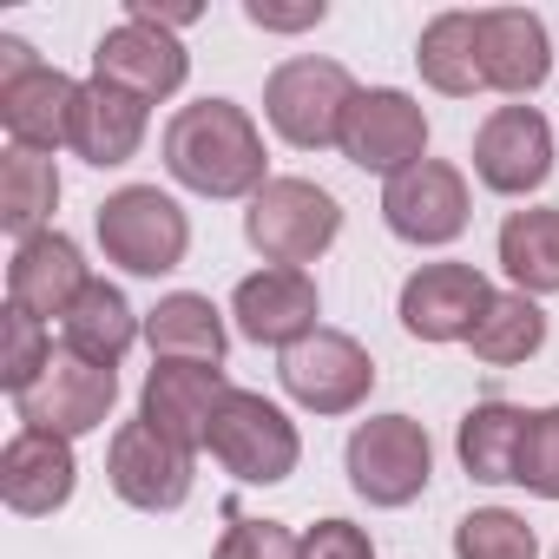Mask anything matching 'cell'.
<instances>
[{
	"mask_svg": "<svg viewBox=\"0 0 559 559\" xmlns=\"http://www.w3.org/2000/svg\"><path fill=\"white\" fill-rule=\"evenodd\" d=\"M263 165V132L237 99H198L165 126V171L198 198H257Z\"/></svg>",
	"mask_w": 559,
	"mask_h": 559,
	"instance_id": "1",
	"label": "cell"
},
{
	"mask_svg": "<svg viewBox=\"0 0 559 559\" xmlns=\"http://www.w3.org/2000/svg\"><path fill=\"white\" fill-rule=\"evenodd\" d=\"M356 106V80L343 60H284L270 80H263V119L270 132L297 145V152H323V145H343V119Z\"/></svg>",
	"mask_w": 559,
	"mask_h": 559,
	"instance_id": "2",
	"label": "cell"
},
{
	"mask_svg": "<svg viewBox=\"0 0 559 559\" xmlns=\"http://www.w3.org/2000/svg\"><path fill=\"white\" fill-rule=\"evenodd\" d=\"M336 230H343V204H336L323 185H310V178H270V185L250 198V211H243L250 250H257L263 263H284V270L317 263V257L336 243Z\"/></svg>",
	"mask_w": 559,
	"mask_h": 559,
	"instance_id": "3",
	"label": "cell"
},
{
	"mask_svg": "<svg viewBox=\"0 0 559 559\" xmlns=\"http://www.w3.org/2000/svg\"><path fill=\"white\" fill-rule=\"evenodd\" d=\"M93 230H99L106 263H119V270H132V276H165V270H178L185 250H191V217H185L178 198H165L158 185H126V191H112V198L99 204Z\"/></svg>",
	"mask_w": 559,
	"mask_h": 559,
	"instance_id": "4",
	"label": "cell"
},
{
	"mask_svg": "<svg viewBox=\"0 0 559 559\" xmlns=\"http://www.w3.org/2000/svg\"><path fill=\"white\" fill-rule=\"evenodd\" d=\"M204 448H211V461H217L224 474H237L243 487H276V480H290L297 461H304L297 421L276 408V402L250 395V389H237V395L217 408Z\"/></svg>",
	"mask_w": 559,
	"mask_h": 559,
	"instance_id": "5",
	"label": "cell"
},
{
	"mask_svg": "<svg viewBox=\"0 0 559 559\" xmlns=\"http://www.w3.org/2000/svg\"><path fill=\"white\" fill-rule=\"evenodd\" d=\"M349 487L369 507H408L435 480V448L415 415H369L349 435Z\"/></svg>",
	"mask_w": 559,
	"mask_h": 559,
	"instance_id": "6",
	"label": "cell"
},
{
	"mask_svg": "<svg viewBox=\"0 0 559 559\" xmlns=\"http://www.w3.org/2000/svg\"><path fill=\"white\" fill-rule=\"evenodd\" d=\"M119 408V369H99L73 349H53V362L40 369V382L27 395H14V415L21 428H40V435H93L106 428V415Z\"/></svg>",
	"mask_w": 559,
	"mask_h": 559,
	"instance_id": "7",
	"label": "cell"
},
{
	"mask_svg": "<svg viewBox=\"0 0 559 559\" xmlns=\"http://www.w3.org/2000/svg\"><path fill=\"white\" fill-rule=\"evenodd\" d=\"M276 376H284L290 402L310 408V415H349V408H362L369 389H376L369 349H362L356 336H343V330H317V336H304L297 349H284Z\"/></svg>",
	"mask_w": 559,
	"mask_h": 559,
	"instance_id": "8",
	"label": "cell"
},
{
	"mask_svg": "<svg viewBox=\"0 0 559 559\" xmlns=\"http://www.w3.org/2000/svg\"><path fill=\"white\" fill-rule=\"evenodd\" d=\"M106 480L126 507L139 513H171L191 500V448H178L171 435H158L145 415L126 421L106 448Z\"/></svg>",
	"mask_w": 559,
	"mask_h": 559,
	"instance_id": "9",
	"label": "cell"
},
{
	"mask_svg": "<svg viewBox=\"0 0 559 559\" xmlns=\"http://www.w3.org/2000/svg\"><path fill=\"white\" fill-rule=\"evenodd\" d=\"M343 158L356 171H382V178L421 165L428 158V112L408 93H395V86L356 93V106L343 119Z\"/></svg>",
	"mask_w": 559,
	"mask_h": 559,
	"instance_id": "10",
	"label": "cell"
},
{
	"mask_svg": "<svg viewBox=\"0 0 559 559\" xmlns=\"http://www.w3.org/2000/svg\"><path fill=\"white\" fill-rule=\"evenodd\" d=\"M382 224L402 243H454L467 230V178L448 158H421L382 185Z\"/></svg>",
	"mask_w": 559,
	"mask_h": 559,
	"instance_id": "11",
	"label": "cell"
},
{
	"mask_svg": "<svg viewBox=\"0 0 559 559\" xmlns=\"http://www.w3.org/2000/svg\"><path fill=\"white\" fill-rule=\"evenodd\" d=\"M474 178L500 198H526L552 178V126L533 106H500L474 132Z\"/></svg>",
	"mask_w": 559,
	"mask_h": 559,
	"instance_id": "12",
	"label": "cell"
},
{
	"mask_svg": "<svg viewBox=\"0 0 559 559\" xmlns=\"http://www.w3.org/2000/svg\"><path fill=\"white\" fill-rule=\"evenodd\" d=\"M493 284L474 263H421L402 284V330L415 343H467Z\"/></svg>",
	"mask_w": 559,
	"mask_h": 559,
	"instance_id": "13",
	"label": "cell"
},
{
	"mask_svg": "<svg viewBox=\"0 0 559 559\" xmlns=\"http://www.w3.org/2000/svg\"><path fill=\"white\" fill-rule=\"evenodd\" d=\"M237 389H230V376L217 369V362H158L152 376H145V395H139V415L158 428V435H171L178 448H204L211 441V421H217V408L230 402Z\"/></svg>",
	"mask_w": 559,
	"mask_h": 559,
	"instance_id": "14",
	"label": "cell"
},
{
	"mask_svg": "<svg viewBox=\"0 0 559 559\" xmlns=\"http://www.w3.org/2000/svg\"><path fill=\"white\" fill-rule=\"evenodd\" d=\"M230 317L250 343L263 349H297L304 336H317V317H323V297L304 270H284V263H270L257 276H243L237 297H230Z\"/></svg>",
	"mask_w": 559,
	"mask_h": 559,
	"instance_id": "15",
	"label": "cell"
},
{
	"mask_svg": "<svg viewBox=\"0 0 559 559\" xmlns=\"http://www.w3.org/2000/svg\"><path fill=\"white\" fill-rule=\"evenodd\" d=\"M185 73H191V53L178 47V34H158V27H139V21L99 34V47H93V80H106V86H119L145 106L171 99L185 86Z\"/></svg>",
	"mask_w": 559,
	"mask_h": 559,
	"instance_id": "16",
	"label": "cell"
},
{
	"mask_svg": "<svg viewBox=\"0 0 559 559\" xmlns=\"http://www.w3.org/2000/svg\"><path fill=\"white\" fill-rule=\"evenodd\" d=\"M86 284H93V270H86V257H80L73 237L40 230V237L14 243V263H8V304H14V310H27V317H40V323H47V317L67 323V310L80 304Z\"/></svg>",
	"mask_w": 559,
	"mask_h": 559,
	"instance_id": "17",
	"label": "cell"
},
{
	"mask_svg": "<svg viewBox=\"0 0 559 559\" xmlns=\"http://www.w3.org/2000/svg\"><path fill=\"white\" fill-rule=\"evenodd\" d=\"M73 480H80V461H73V441H60V435L21 428L8 448H0V500L14 513H27V520L60 513L73 500Z\"/></svg>",
	"mask_w": 559,
	"mask_h": 559,
	"instance_id": "18",
	"label": "cell"
},
{
	"mask_svg": "<svg viewBox=\"0 0 559 559\" xmlns=\"http://www.w3.org/2000/svg\"><path fill=\"white\" fill-rule=\"evenodd\" d=\"M73 106H80V80H67L60 67H27L14 80H0V126L21 152H53L73 145Z\"/></svg>",
	"mask_w": 559,
	"mask_h": 559,
	"instance_id": "19",
	"label": "cell"
},
{
	"mask_svg": "<svg viewBox=\"0 0 559 559\" xmlns=\"http://www.w3.org/2000/svg\"><path fill=\"white\" fill-rule=\"evenodd\" d=\"M474 40H480V80L493 93H533L546 86L552 73V53H546V21L526 14V8H487L474 14Z\"/></svg>",
	"mask_w": 559,
	"mask_h": 559,
	"instance_id": "20",
	"label": "cell"
},
{
	"mask_svg": "<svg viewBox=\"0 0 559 559\" xmlns=\"http://www.w3.org/2000/svg\"><path fill=\"white\" fill-rule=\"evenodd\" d=\"M139 145H145V99H132L106 80H86L80 106H73V152L86 165L112 171V165L139 158Z\"/></svg>",
	"mask_w": 559,
	"mask_h": 559,
	"instance_id": "21",
	"label": "cell"
},
{
	"mask_svg": "<svg viewBox=\"0 0 559 559\" xmlns=\"http://www.w3.org/2000/svg\"><path fill=\"white\" fill-rule=\"evenodd\" d=\"M60 330H67V349H73V356H86V362H99V369H119L126 349L139 343V310L126 304L119 284L93 276V284L80 290V304L67 310Z\"/></svg>",
	"mask_w": 559,
	"mask_h": 559,
	"instance_id": "22",
	"label": "cell"
},
{
	"mask_svg": "<svg viewBox=\"0 0 559 559\" xmlns=\"http://www.w3.org/2000/svg\"><path fill=\"white\" fill-rule=\"evenodd\" d=\"M145 343H152L158 362H224V349H230L217 304L198 297V290L158 297V310L145 317Z\"/></svg>",
	"mask_w": 559,
	"mask_h": 559,
	"instance_id": "23",
	"label": "cell"
},
{
	"mask_svg": "<svg viewBox=\"0 0 559 559\" xmlns=\"http://www.w3.org/2000/svg\"><path fill=\"white\" fill-rule=\"evenodd\" d=\"M526 415H533V408H513V402H480V408H467V415H461V435H454L461 467H467L474 480H487V487L520 480Z\"/></svg>",
	"mask_w": 559,
	"mask_h": 559,
	"instance_id": "24",
	"label": "cell"
},
{
	"mask_svg": "<svg viewBox=\"0 0 559 559\" xmlns=\"http://www.w3.org/2000/svg\"><path fill=\"white\" fill-rule=\"evenodd\" d=\"M500 270L526 297L559 290V204H533L500 224Z\"/></svg>",
	"mask_w": 559,
	"mask_h": 559,
	"instance_id": "25",
	"label": "cell"
},
{
	"mask_svg": "<svg viewBox=\"0 0 559 559\" xmlns=\"http://www.w3.org/2000/svg\"><path fill=\"white\" fill-rule=\"evenodd\" d=\"M415 67L435 93L448 99H474L487 80H480V40H474V14H435L415 40Z\"/></svg>",
	"mask_w": 559,
	"mask_h": 559,
	"instance_id": "26",
	"label": "cell"
},
{
	"mask_svg": "<svg viewBox=\"0 0 559 559\" xmlns=\"http://www.w3.org/2000/svg\"><path fill=\"white\" fill-rule=\"evenodd\" d=\"M539 343H546V310L526 290H493L480 323L467 330V349L480 362H493V369H513V362L539 356Z\"/></svg>",
	"mask_w": 559,
	"mask_h": 559,
	"instance_id": "27",
	"label": "cell"
},
{
	"mask_svg": "<svg viewBox=\"0 0 559 559\" xmlns=\"http://www.w3.org/2000/svg\"><path fill=\"white\" fill-rule=\"evenodd\" d=\"M53 204H60V171H53V158L14 145L8 158H0V224L27 243V237H40V224L53 217Z\"/></svg>",
	"mask_w": 559,
	"mask_h": 559,
	"instance_id": "28",
	"label": "cell"
},
{
	"mask_svg": "<svg viewBox=\"0 0 559 559\" xmlns=\"http://www.w3.org/2000/svg\"><path fill=\"white\" fill-rule=\"evenodd\" d=\"M454 559H539V539L507 507H474L454 526Z\"/></svg>",
	"mask_w": 559,
	"mask_h": 559,
	"instance_id": "29",
	"label": "cell"
},
{
	"mask_svg": "<svg viewBox=\"0 0 559 559\" xmlns=\"http://www.w3.org/2000/svg\"><path fill=\"white\" fill-rule=\"evenodd\" d=\"M47 362H53V336H47V323L8 304V317H0V389H8V395H27V389L40 382Z\"/></svg>",
	"mask_w": 559,
	"mask_h": 559,
	"instance_id": "30",
	"label": "cell"
},
{
	"mask_svg": "<svg viewBox=\"0 0 559 559\" xmlns=\"http://www.w3.org/2000/svg\"><path fill=\"white\" fill-rule=\"evenodd\" d=\"M520 487H533L539 500H559V408H533V415H526Z\"/></svg>",
	"mask_w": 559,
	"mask_h": 559,
	"instance_id": "31",
	"label": "cell"
},
{
	"mask_svg": "<svg viewBox=\"0 0 559 559\" xmlns=\"http://www.w3.org/2000/svg\"><path fill=\"white\" fill-rule=\"evenodd\" d=\"M304 539L284 520H230L224 539L211 546V559H297Z\"/></svg>",
	"mask_w": 559,
	"mask_h": 559,
	"instance_id": "32",
	"label": "cell"
},
{
	"mask_svg": "<svg viewBox=\"0 0 559 559\" xmlns=\"http://www.w3.org/2000/svg\"><path fill=\"white\" fill-rule=\"evenodd\" d=\"M297 559H376V546H369V533L349 526V520H317V526L304 533V552H297Z\"/></svg>",
	"mask_w": 559,
	"mask_h": 559,
	"instance_id": "33",
	"label": "cell"
},
{
	"mask_svg": "<svg viewBox=\"0 0 559 559\" xmlns=\"http://www.w3.org/2000/svg\"><path fill=\"white\" fill-rule=\"evenodd\" d=\"M323 0H304V8H270V0H250L243 8V21L250 27H263V34H304V27H323Z\"/></svg>",
	"mask_w": 559,
	"mask_h": 559,
	"instance_id": "34",
	"label": "cell"
},
{
	"mask_svg": "<svg viewBox=\"0 0 559 559\" xmlns=\"http://www.w3.org/2000/svg\"><path fill=\"white\" fill-rule=\"evenodd\" d=\"M126 21L158 27V34H178V27H191V21H198V0H171V8H158V0H132Z\"/></svg>",
	"mask_w": 559,
	"mask_h": 559,
	"instance_id": "35",
	"label": "cell"
},
{
	"mask_svg": "<svg viewBox=\"0 0 559 559\" xmlns=\"http://www.w3.org/2000/svg\"><path fill=\"white\" fill-rule=\"evenodd\" d=\"M27 67H40V53H34L27 40H14V34H0V80H14V73H27Z\"/></svg>",
	"mask_w": 559,
	"mask_h": 559,
	"instance_id": "36",
	"label": "cell"
}]
</instances>
